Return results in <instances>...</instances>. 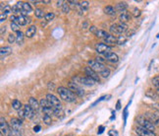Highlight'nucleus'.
<instances>
[{"instance_id":"1","label":"nucleus","mask_w":159,"mask_h":136,"mask_svg":"<svg viewBox=\"0 0 159 136\" xmlns=\"http://www.w3.org/2000/svg\"><path fill=\"white\" fill-rule=\"evenodd\" d=\"M57 92H58V95L60 96V98L67 103H74L77 101V95L75 93H73L69 88L61 86V87H59L57 89Z\"/></svg>"},{"instance_id":"2","label":"nucleus","mask_w":159,"mask_h":136,"mask_svg":"<svg viewBox=\"0 0 159 136\" xmlns=\"http://www.w3.org/2000/svg\"><path fill=\"white\" fill-rule=\"evenodd\" d=\"M22 124L23 121L19 119H12L10 120L11 136H22Z\"/></svg>"},{"instance_id":"3","label":"nucleus","mask_w":159,"mask_h":136,"mask_svg":"<svg viewBox=\"0 0 159 136\" xmlns=\"http://www.w3.org/2000/svg\"><path fill=\"white\" fill-rule=\"evenodd\" d=\"M137 122L139 123V126H142V127H144L146 129H148L150 131H154L155 129V125L152 124V123L148 120L146 119V117L144 115H139L137 117Z\"/></svg>"},{"instance_id":"4","label":"nucleus","mask_w":159,"mask_h":136,"mask_svg":"<svg viewBox=\"0 0 159 136\" xmlns=\"http://www.w3.org/2000/svg\"><path fill=\"white\" fill-rule=\"evenodd\" d=\"M128 30V26L127 24H124V23H120V24H113L110 26V32L112 34H115V35H120L125 33L126 31Z\"/></svg>"},{"instance_id":"5","label":"nucleus","mask_w":159,"mask_h":136,"mask_svg":"<svg viewBox=\"0 0 159 136\" xmlns=\"http://www.w3.org/2000/svg\"><path fill=\"white\" fill-rule=\"evenodd\" d=\"M88 64H89V66L91 68V69L94 70L97 73H101L103 70L107 68V67H105V65L103 64V63H100V62H98V61H96L94 59L89 60L88 61Z\"/></svg>"},{"instance_id":"6","label":"nucleus","mask_w":159,"mask_h":136,"mask_svg":"<svg viewBox=\"0 0 159 136\" xmlns=\"http://www.w3.org/2000/svg\"><path fill=\"white\" fill-rule=\"evenodd\" d=\"M68 88L79 97H83L84 95V91L80 85L77 84V82H69L68 83Z\"/></svg>"},{"instance_id":"7","label":"nucleus","mask_w":159,"mask_h":136,"mask_svg":"<svg viewBox=\"0 0 159 136\" xmlns=\"http://www.w3.org/2000/svg\"><path fill=\"white\" fill-rule=\"evenodd\" d=\"M47 101L50 103L53 109H62V104H61L60 100L53 94H47L46 95Z\"/></svg>"},{"instance_id":"8","label":"nucleus","mask_w":159,"mask_h":136,"mask_svg":"<svg viewBox=\"0 0 159 136\" xmlns=\"http://www.w3.org/2000/svg\"><path fill=\"white\" fill-rule=\"evenodd\" d=\"M0 129H1V133L4 136H11V129H10V124L6 121V119L3 116L0 119Z\"/></svg>"},{"instance_id":"9","label":"nucleus","mask_w":159,"mask_h":136,"mask_svg":"<svg viewBox=\"0 0 159 136\" xmlns=\"http://www.w3.org/2000/svg\"><path fill=\"white\" fill-rule=\"evenodd\" d=\"M134 131H136V133L139 136H157L154 131H150L148 129L142 127V126H137L136 129H134Z\"/></svg>"},{"instance_id":"10","label":"nucleus","mask_w":159,"mask_h":136,"mask_svg":"<svg viewBox=\"0 0 159 136\" xmlns=\"http://www.w3.org/2000/svg\"><path fill=\"white\" fill-rule=\"evenodd\" d=\"M112 49L111 46H108L106 44H97L95 46V51L99 54H106L107 52H110Z\"/></svg>"},{"instance_id":"11","label":"nucleus","mask_w":159,"mask_h":136,"mask_svg":"<svg viewBox=\"0 0 159 136\" xmlns=\"http://www.w3.org/2000/svg\"><path fill=\"white\" fill-rule=\"evenodd\" d=\"M74 79L78 80L80 83H82L83 85H85V86H93L96 83L93 78H90L89 76H85V77H75Z\"/></svg>"},{"instance_id":"12","label":"nucleus","mask_w":159,"mask_h":136,"mask_svg":"<svg viewBox=\"0 0 159 136\" xmlns=\"http://www.w3.org/2000/svg\"><path fill=\"white\" fill-rule=\"evenodd\" d=\"M146 119H148L152 124L154 125H159V115L157 114L154 113H145V114H143Z\"/></svg>"},{"instance_id":"13","label":"nucleus","mask_w":159,"mask_h":136,"mask_svg":"<svg viewBox=\"0 0 159 136\" xmlns=\"http://www.w3.org/2000/svg\"><path fill=\"white\" fill-rule=\"evenodd\" d=\"M84 72L85 74H87V76L90 77V78H93L95 82H99V75L97 74V72H95L94 70H93L89 66H87L84 68Z\"/></svg>"},{"instance_id":"14","label":"nucleus","mask_w":159,"mask_h":136,"mask_svg":"<svg viewBox=\"0 0 159 136\" xmlns=\"http://www.w3.org/2000/svg\"><path fill=\"white\" fill-rule=\"evenodd\" d=\"M104 58L105 60L109 61L111 63H118L119 62V56L114 52H107L106 54H104Z\"/></svg>"},{"instance_id":"15","label":"nucleus","mask_w":159,"mask_h":136,"mask_svg":"<svg viewBox=\"0 0 159 136\" xmlns=\"http://www.w3.org/2000/svg\"><path fill=\"white\" fill-rule=\"evenodd\" d=\"M24 109H25V114H26V119H34V110L33 109V108L30 106L29 104H25L24 106Z\"/></svg>"},{"instance_id":"16","label":"nucleus","mask_w":159,"mask_h":136,"mask_svg":"<svg viewBox=\"0 0 159 136\" xmlns=\"http://www.w3.org/2000/svg\"><path fill=\"white\" fill-rule=\"evenodd\" d=\"M11 53H12V48L9 46H2L1 48H0V55H1V59H4L5 57L9 56Z\"/></svg>"},{"instance_id":"17","label":"nucleus","mask_w":159,"mask_h":136,"mask_svg":"<svg viewBox=\"0 0 159 136\" xmlns=\"http://www.w3.org/2000/svg\"><path fill=\"white\" fill-rule=\"evenodd\" d=\"M29 104L30 107L33 108V109L34 110V112H38V110L40 109V104L39 102L36 100L35 98H30V100H29Z\"/></svg>"},{"instance_id":"18","label":"nucleus","mask_w":159,"mask_h":136,"mask_svg":"<svg viewBox=\"0 0 159 136\" xmlns=\"http://www.w3.org/2000/svg\"><path fill=\"white\" fill-rule=\"evenodd\" d=\"M116 11L120 12V13H124V12H127L128 9V4L127 2H118L117 5L115 6Z\"/></svg>"},{"instance_id":"19","label":"nucleus","mask_w":159,"mask_h":136,"mask_svg":"<svg viewBox=\"0 0 159 136\" xmlns=\"http://www.w3.org/2000/svg\"><path fill=\"white\" fill-rule=\"evenodd\" d=\"M35 34H36V27L35 26H30V27H29L27 29L25 36H27V38L30 39V38H33Z\"/></svg>"},{"instance_id":"20","label":"nucleus","mask_w":159,"mask_h":136,"mask_svg":"<svg viewBox=\"0 0 159 136\" xmlns=\"http://www.w3.org/2000/svg\"><path fill=\"white\" fill-rule=\"evenodd\" d=\"M17 23L21 27L26 26V25L28 24V16H23V15L17 16Z\"/></svg>"},{"instance_id":"21","label":"nucleus","mask_w":159,"mask_h":136,"mask_svg":"<svg viewBox=\"0 0 159 136\" xmlns=\"http://www.w3.org/2000/svg\"><path fill=\"white\" fill-rule=\"evenodd\" d=\"M104 42L106 45H117V38L113 35H109L106 39H104Z\"/></svg>"},{"instance_id":"22","label":"nucleus","mask_w":159,"mask_h":136,"mask_svg":"<svg viewBox=\"0 0 159 136\" xmlns=\"http://www.w3.org/2000/svg\"><path fill=\"white\" fill-rule=\"evenodd\" d=\"M119 19L121 21V23L126 24L127 22H129L131 20V15L129 12H124V13H121L119 16Z\"/></svg>"},{"instance_id":"23","label":"nucleus","mask_w":159,"mask_h":136,"mask_svg":"<svg viewBox=\"0 0 159 136\" xmlns=\"http://www.w3.org/2000/svg\"><path fill=\"white\" fill-rule=\"evenodd\" d=\"M104 13L105 14H107V15H110V16H114V15H116V8L115 7H113V6H111V5H107V6H105L104 7Z\"/></svg>"},{"instance_id":"24","label":"nucleus","mask_w":159,"mask_h":136,"mask_svg":"<svg viewBox=\"0 0 159 136\" xmlns=\"http://www.w3.org/2000/svg\"><path fill=\"white\" fill-rule=\"evenodd\" d=\"M39 104H40V108L41 109H53L52 106L50 104V103L47 101V99H41L39 101Z\"/></svg>"},{"instance_id":"25","label":"nucleus","mask_w":159,"mask_h":136,"mask_svg":"<svg viewBox=\"0 0 159 136\" xmlns=\"http://www.w3.org/2000/svg\"><path fill=\"white\" fill-rule=\"evenodd\" d=\"M24 36H25V35L21 31L16 33V42L18 45H22L24 42Z\"/></svg>"},{"instance_id":"26","label":"nucleus","mask_w":159,"mask_h":136,"mask_svg":"<svg viewBox=\"0 0 159 136\" xmlns=\"http://www.w3.org/2000/svg\"><path fill=\"white\" fill-rule=\"evenodd\" d=\"M95 36H97V38H99V39H106L107 36H109V34L107 33V32H105L104 30H98L96 32V34H95Z\"/></svg>"},{"instance_id":"27","label":"nucleus","mask_w":159,"mask_h":136,"mask_svg":"<svg viewBox=\"0 0 159 136\" xmlns=\"http://www.w3.org/2000/svg\"><path fill=\"white\" fill-rule=\"evenodd\" d=\"M34 15L36 18H39V19H42V18L45 17V14H44V11L42 10L41 8H36L34 10Z\"/></svg>"},{"instance_id":"28","label":"nucleus","mask_w":159,"mask_h":136,"mask_svg":"<svg viewBox=\"0 0 159 136\" xmlns=\"http://www.w3.org/2000/svg\"><path fill=\"white\" fill-rule=\"evenodd\" d=\"M53 114L57 116L58 119H63L64 117V112L62 109H53Z\"/></svg>"},{"instance_id":"29","label":"nucleus","mask_w":159,"mask_h":136,"mask_svg":"<svg viewBox=\"0 0 159 136\" xmlns=\"http://www.w3.org/2000/svg\"><path fill=\"white\" fill-rule=\"evenodd\" d=\"M22 107H23V104L19 100H14L13 102H12V108H13L14 109L20 110L22 109Z\"/></svg>"},{"instance_id":"30","label":"nucleus","mask_w":159,"mask_h":136,"mask_svg":"<svg viewBox=\"0 0 159 136\" xmlns=\"http://www.w3.org/2000/svg\"><path fill=\"white\" fill-rule=\"evenodd\" d=\"M80 8H81L82 11H87L89 7V1H81L79 4Z\"/></svg>"},{"instance_id":"31","label":"nucleus","mask_w":159,"mask_h":136,"mask_svg":"<svg viewBox=\"0 0 159 136\" xmlns=\"http://www.w3.org/2000/svg\"><path fill=\"white\" fill-rule=\"evenodd\" d=\"M23 10H25L27 13H30V12H33V7L32 5H30L29 2H24L23 4Z\"/></svg>"},{"instance_id":"32","label":"nucleus","mask_w":159,"mask_h":136,"mask_svg":"<svg viewBox=\"0 0 159 136\" xmlns=\"http://www.w3.org/2000/svg\"><path fill=\"white\" fill-rule=\"evenodd\" d=\"M10 27H11V30L13 31V32L17 33V32H19V31H20V26L18 25L17 22H11Z\"/></svg>"},{"instance_id":"33","label":"nucleus","mask_w":159,"mask_h":136,"mask_svg":"<svg viewBox=\"0 0 159 136\" xmlns=\"http://www.w3.org/2000/svg\"><path fill=\"white\" fill-rule=\"evenodd\" d=\"M43 122L45 123L46 125H50L51 123H52L51 115H49V114H44L43 115Z\"/></svg>"},{"instance_id":"34","label":"nucleus","mask_w":159,"mask_h":136,"mask_svg":"<svg viewBox=\"0 0 159 136\" xmlns=\"http://www.w3.org/2000/svg\"><path fill=\"white\" fill-rule=\"evenodd\" d=\"M142 14V11H140L138 7H134L133 8V11H132V15L134 17V18H139Z\"/></svg>"},{"instance_id":"35","label":"nucleus","mask_w":159,"mask_h":136,"mask_svg":"<svg viewBox=\"0 0 159 136\" xmlns=\"http://www.w3.org/2000/svg\"><path fill=\"white\" fill-rule=\"evenodd\" d=\"M126 41H127V36H119L118 38H117V45H119V46H121V45H124Z\"/></svg>"},{"instance_id":"36","label":"nucleus","mask_w":159,"mask_h":136,"mask_svg":"<svg viewBox=\"0 0 159 136\" xmlns=\"http://www.w3.org/2000/svg\"><path fill=\"white\" fill-rule=\"evenodd\" d=\"M151 83L156 89H159V76H155L151 79Z\"/></svg>"},{"instance_id":"37","label":"nucleus","mask_w":159,"mask_h":136,"mask_svg":"<svg viewBox=\"0 0 159 136\" xmlns=\"http://www.w3.org/2000/svg\"><path fill=\"white\" fill-rule=\"evenodd\" d=\"M55 18V14L54 13H47V14H45V17H44V20L46 21V22H50V21H52L53 19Z\"/></svg>"},{"instance_id":"38","label":"nucleus","mask_w":159,"mask_h":136,"mask_svg":"<svg viewBox=\"0 0 159 136\" xmlns=\"http://www.w3.org/2000/svg\"><path fill=\"white\" fill-rule=\"evenodd\" d=\"M62 11L64 12V13H69L70 12V6H69V3L64 1L63 5H62Z\"/></svg>"},{"instance_id":"39","label":"nucleus","mask_w":159,"mask_h":136,"mask_svg":"<svg viewBox=\"0 0 159 136\" xmlns=\"http://www.w3.org/2000/svg\"><path fill=\"white\" fill-rule=\"evenodd\" d=\"M18 116H19V119H21L22 121L24 120V119H26L25 109H21L20 110H18Z\"/></svg>"},{"instance_id":"40","label":"nucleus","mask_w":159,"mask_h":136,"mask_svg":"<svg viewBox=\"0 0 159 136\" xmlns=\"http://www.w3.org/2000/svg\"><path fill=\"white\" fill-rule=\"evenodd\" d=\"M8 42L9 44H14V42L16 41V35H14L13 33L12 34H9L8 35V39H7Z\"/></svg>"},{"instance_id":"41","label":"nucleus","mask_w":159,"mask_h":136,"mask_svg":"<svg viewBox=\"0 0 159 136\" xmlns=\"http://www.w3.org/2000/svg\"><path fill=\"white\" fill-rule=\"evenodd\" d=\"M11 12H12V7H11V6H9V5H6L1 13H4L6 15H8L9 13H11Z\"/></svg>"},{"instance_id":"42","label":"nucleus","mask_w":159,"mask_h":136,"mask_svg":"<svg viewBox=\"0 0 159 136\" xmlns=\"http://www.w3.org/2000/svg\"><path fill=\"white\" fill-rule=\"evenodd\" d=\"M100 75H101V77H103V78H107V77H109V75H110V70L108 69V68H106V69H104V70H103V71L100 73Z\"/></svg>"},{"instance_id":"43","label":"nucleus","mask_w":159,"mask_h":136,"mask_svg":"<svg viewBox=\"0 0 159 136\" xmlns=\"http://www.w3.org/2000/svg\"><path fill=\"white\" fill-rule=\"evenodd\" d=\"M148 97H149L150 99H157L158 98V96H157V94L156 93H154V92H152V91H149V92H148L145 94Z\"/></svg>"},{"instance_id":"44","label":"nucleus","mask_w":159,"mask_h":136,"mask_svg":"<svg viewBox=\"0 0 159 136\" xmlns=\"http://www.w3.org/2000/svg\"><path fill=\"white\" fill-rule=\"evenodd\" d=\"M12 12H13V13H20V9L19 8H18V6L15 4L14 6H13V7H12Z\"/></svg>"},{"instance_id":"45","label":"nucleus","mask_w":159,"mask_h":136,"mask_svg":"<svg viewBox=\"0 0 159 136\" xmlns=\"http://www.w3.org/2000/svg\"><path fill=\"white\" fill-rule=\"evenodd\" d=\"M89 31H90V32L93 33V34H94V35H95L97 31H98V29H97L95 26H90V28H89Z\"/></svg>"},{"instance_id":"46","label":"nucleus","mask_w":159,"mask_h":136,"mask_svg":"<svg viewBox=\"0 0 159 136\" xmlns=\"http://www.w3.org/2000/svg\"><path fill=\"white\" fill-rule=\"evenodd\" d=\"M6 18H7V15L4 14V13H1V15H0V22L3 23L6 20Z\"/></svg>"},{"instance_id":"47","label":"nucleus","mask_w":159,"mask_h":136,"mask_svg":"<svg viewBox=\"0 0 159 136\" xmlns=\"http://www.w3.org/2000/svg\"><path fill=\"white\" fill-rule=\"evenodd\" d=\"M68 3H69V5H79L80 4V2H78V1H74V0H69V1H68Z\"/></svg>"},{"instance_id":"48","label":"nucleus","mask_w":159,"mask_h":136,"mask_svg":"<svg viewBox=\"0 0 159 136\" xmlns=\"http://www.w3.org/2000/svg\"><path fill=\"white\" fill-rule=\"evenodd\" d=\"M95 60H96V61H98V62H100V63H103V62H104L105 58H102V57H100V56H97Z\"/></svg>"},{"instance_id":"49","label":"nucleus","mask_w":159,"mask_h":136,"mask_svg":"<svg viewBox=\"0 0 159 136\" xmlns=\"http://www.w3.org/2000/svg\"><path fill=\"white\" fill-rule=\"evenodd\" d=\"M10 20H11V22H17V16H15V15H11V16H10Z\"/></svg>"},{"instance_id":"50","label":"nucleus","mask_w":159,"mask_h":136,"mask_svg":"<svg viewBox=\"0 0 159 136\" xmlns=\"http://www.w3.org/2000/svg\"><path fill=\"white\" fill-rule=\"evenodd\" d=\"M40 128H41L40 125H36V126L34 127V132H39V131H40Z\"/></svg>"},{"instance_id":"51","label":"nucleus","mask_w":159,"mask_h":136,"mask_svg":"<svg viewBox=\"0 0 159 136\" xmlns=\"http://www.w3.org/2000/svg\"><path fill=\"white\" fill-rule=\"evenodd\" d=\"M134 34V31H129V32L127 33V38H130Z\"/></svg>"},{"instance_id":"52","label":"nucleus","mask_w":159,"mask_h":136,"mask_svg":"<svg viewBox=\"0 0 159 136\" xmlns=\"http://www.w3.org/2000/svg\"><path fill=\"white\" fill-rule=\"evenodd\" d=\"M6 27H4V26H2L1 27V32H0V34H1V36H3L4 35V33H6Z\"/></svg>"},{"instance_id":"53","label":"nucleus","mask_w":159,"mask_h":136,"mask_svg":"<svg viewBox=\"0 0 159 136\" xmlns=\"http://www.w3.org/2000/svg\"><path fill=\"white\" fill-rule=\"evenodd\" d=\"M108 133H109L110 136H117V132H115L114 130H110Z\"/></svg>"},{"instance_id":"54","label":"nucleus","mask_w":159,"mask_h":136,"mask_svg":"<svg viewBox=\"0 0 159 136\" xmlns=\"http://www.w3.org/2000/svg\"><path fill=\"white\" fill-rule=\"evenodd\" d=\"M63 3H64V1H62V0H61V1H56V5H57V7H62V5H63Z\"/></svg>"},{"instance_id":"55","label":"nucleus","mask_w":159,"mask_h":136,"mask_svg":"<svg viewBox=\"0 0 159 136\" xmlns=\"http://www.w3.org/2000/svg\"><path fill=\"white\" fill-rule=\"evenodd\" d=\"M88 26H89V23H88V22H84V23L83 24V29H87Z\"/></svg>"},{"instance_id":"56","label":"nucleus","mask_w":159,"mask_h":136,"mask_svg":"<svg viewBox=\"0 0 159 136\" xmlns=\"http://www.w3.org/2000/svg\"><path fill=\"white\" fill-rule=\"evenodd\" d=\"M153 108H154L156 110H158V112H159V104H153Z\"/></svg>"},{"instance_id":"57","label":"nucleus","mask_w":159,"mask_h":136,"mask_svg":"<svg viewBox=\"0 0 159 136\" xmlns=\"http://www.w3.org/2000/svg\"><path fill=\"white\" fill-rule=\"evenodd\" d=\"M99 129H100V130H98V134H101V133L103 132V130H104V127H103V126H100Z\"/></svg>"},{"instance_id":"58","label":"nucleus","mask_w":159,"mask_h":136,"mask_svg":"<svg viewBox=\"0 0 159 136\" xmlns=\"http://www.w3.org/2000/svg\"><path fill=\"white\" fill-rule=\"evenodd\" d=\"M51 1H49V0H43V1H40V3H43V4H48L50 3Z\"/></svg>"},{"instance_id":"59","label":"nucleus","mask_w":159,"mask_h":136,"mask_svg":"<svg viewBox=\"0 0 159 136\" xmlns=\"http://www.w3.org/2000/svg\"><path fill=\"white\" fill-rule=\"evenodd\" d=\"M30 23H32V18L28 17V24H30Z\"/></svg>"},{"instance_id":"60","label":"nucleus","mask_w":159,"mask_h":136,"mask_svg":"<svg viewBox=\"0 0 159 136\" xmlns=\"http://www.w3.org/2000/svg\"><path fill=\"white\" fill-rule=\"evenodd\" d=\"M117 109H120V101H118L117 103Z\"/></svg>"},{"instance_id":"61","label":"nucleus","mask_w":159,"mask_h":136,"mask_svg":"<svg viewBox=\"0 0 159 136\" xmlns=\"http://www.w3.org/2000/svg\"><path fill=\"white\" fill-rule=\"evenodd\" d=\"M155 93L157 94V96L159 97V89H156V91H155Z\"/></svg>"},{"instance_id":"62","label":"nucleus","mask_w":159,"mask_h":136,"mask_svg":"<svg viewBox=\"0 0 159 136\" xmlns=\"http://www.w3.org/2000/svg\"><path fill=\"white\" fill-rule=\"evenodd\" d=\"M0 136H4V135H3V134L1 133V134H0Z\"/></svg>"},{"instance_id":"63","label":"nucleus","mask_w":159,"mask_h":136,"mask_svg":"<svg viewBox=\"0 0 159 136\" xmlns=\"http://www.w3.org/2000/svg\"><path fill=\"white\" fill-rule=\"evenodd\" d=\"M137 136H139V135H137Z\"/></svg>"}]
</instances>
